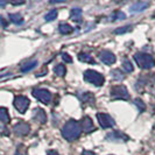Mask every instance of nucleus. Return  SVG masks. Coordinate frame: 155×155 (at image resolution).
<instances>
[{"label": "nucleus", "mask_w": 155, "mask_h": 155, "mask_svg": "<svg viewBox=\"0 0 155 155\" xmlns=\"http://www.w3.org/2000/svg\"><path fill=\"white\" fill-rule=\"evenodd\" d=\"M154 79H155V77H154Z\"/></svg>", "instance_id": "obj_32"}, {"label": "nucleus", "mask_w": 155, "mask_h": 155, "mask_svg": "<svg viewBox=\"0 0 155 155\" xmlns=\"http://www.w3.org/2000/svg\"><path fill=\"white\" fill-rule=\"evenodd\" d=\"M36 65H38V61L33 60V61H29V62L23 63L20 69H21V71H22V72H28V71H31V70L34 69Z\"/></svg>", "instance_id": "obj_16"}, {"label": "nucleus", "mask_w": 155, "mask_h": 155, "mask_svg": "<svg viewBox=\"0 0 155 155\" xmlns=\"http://www.w3.org/2000/svg\"><path fill=\"white\" fill-rule=\"evenodd\" d=\"M123 68L126 72H132L133 70H134V67H133V64L131 63L130 60H124V62H123Z\"/></svg>", "instance_id": "obj_24"}, {"label": "nucleus", "mask_w": 155, "mask_h": 155, "mask_svg": "<svg viewBox=\"0 0 155 155\" xmlns=\"http://www.w3.org/2000/svg\"><path fill=\"white\" fill-rule=\"evenodd\" d=\"M116 19L117 20H125V19H126V15H125V13H123V12H117Z\"/></svg>", "instance_id": "obj_28"}, {"label": "nucleus", "mask_w": 155, "mask_h": 155, "mask_svg": "<svg viewBox=\"0 0 155 155\" xmlns=\"http://www.w3.org/2000/svg\"><path fill=\"white\" fill-rule=\"evenodd\" d=\"M84 79L87 83L93 84V85L96 86H101L104 84V82H105L104 76L101 74H99V72L94 71V70H86L85 72H84Z\"/></svg>", "instance_id": "obj_3"}, {"label": "nucleus", "mask_w": 155, "mask_h": 155, "mask_svg": "<svg viewBox=\"0 0 155 155\" xmlns=\"http://www.w3.org/2000/svg\"><path fill=\"white\" fill-rule=\"evenodd\" d=\"M54 72L58 77H63L65 75V72H67V69H65V67L63 64H57L54 68Z\"/></svg>", "instance_id": "obj_20"}, {"label": "nucleus", "mask_w": 155, "mask_h": 155, "mask_svg": "<svg viewBox=\"0 0 155 155\" xmlns=\"http://www.w3.org/2000/svg\"><path fill=\"white\" fill-rule=\"evenodd\" d=\"M9 114H8L7 110L5 109V107H1L0 109V120H1V123H2V125L7 124V123H9Z\"/></svg>", "instance_id": "obj_19"}, {"label": "nucleus", "mask_w": 155, "mask_h": 155, "mask_svg": "<svg viewBox=\"0 0 155 155\" xmlns=\"http://www.w3.org/2000/svg\"><path fill=\"white\" fill-rule=\"evenodd\" d=\"M82 155H96L93 152H91V150H83L82 152Z\"/></svg>", "instance_id": "obj_29"}, {"label": "nucleus", "mask_w": 155, "mask_h": 155, "mask_svg": "<svg viewBox=\"0 0 155 155\" xmlns=\"http://www.w3.org/2000/svg\"><path fill=\"white\" fill-rule=\"evenodd\" d=\"M29 104H31L29 99L27 97H25V96H16L14 98V107L22 114L29 107Z\"/></svg>", "instance_id": "obj_6"}, {"label": "nucleus", "mask_w": 155, "mask_h": 155, "mask_svg": "<svg viewBox=\"0 0 155 155\" xmlns=\"http://www.w3.org/2000/svg\"><path fill=\"white\" fill-rule=\"evenodd\" d=\"M148 6H149V2H147V1H138V2H135L134 5L131 6L130 11H131L132 13H139V12L145 11Z\"/></svg>", "instance_id": "obj_13"}, {"label": "nucleus", "mask_w": 155, "mask_h": 155, "mask_svg": "<svg viewBox=\"0 0 155 155\" xmlns=\"http://www.w3.org/2000/svg\"><path fill=\"white\" fill-rule=\"evenodd\" d=\"M79 99L82 101V103H87L90 105L94 104V96H93L91 92H84L82 94H79Z\"/></svg>", "instance_id": "obj_14"}, {"label": "nucleus", "mask_w": 155, "mask_h": 155, "mask_svg": "<svg viewBox=\"0 0 155 155\" xmlns=\"http://www.w3.org/2000/svg\"><path fill=\"white\" fill-rule=\"evenodd\" d=\"M78 60L82 61L84 63H90V64H94V60H93L92 56H90L86 53H79L78 54Z\"/></svg>", "instance_id": "obj_18"}, {"label": "nucleus", "mask_w": 155, "mask_h": 155, "mask_svg": "<svg viewBox=\"0 0 155 155\" xmlns=\"http://www.w3.org/2000/svg\"><path fill=\"white\" fill-rule=\"evenodd\" d=\"M111 77L113 78L114 81H121V79H124L125 78V76L123 75V72H121L120 70L116 69V70H112V71H111Z\"/></svg>", "instance_id": "obj_22"}, {"label": "nucleus", "mask_w": 155, "mask_h": 155, "mask_svg": "<svg viewBox=\"0 0 155 155\" xmlns=\"http://www.w3.org/2000/svg\"><path fill=\"white\" fill-rule=\"evenodd\" d=\"M31 119L35 121V123H39V124H45L47 121V114L46 112L42 109H35L33 111V116H31Z\"/></svg>", "instance_id": "obj_11"}, {"label": "nucleus", "mask_w": 155, "mask_h": 155, "mask_svg": "<svg viewBox=\"0 0 155 155\" xmlns=\"http://www.w3.org/2000/svg\"><path fill=\"white\" fill-rule=\"evenodd\" d=\"M97 119H98L99 125L103 128H111V127H113L116 125L113 118L110 114H107V113H98L97 114Z\"/></svg>", "instance_id": "obj_7"}, {"label": "nucleus", "mask_w": 155, "mask_h": 155, "mask_svg": "<svg viewBox=\"0 0 155 155\" xmlns=\"http://www.w3.org/2000/svg\"><path fill=\"white\" fill-rule=\"evenodd\" d=\"M134 60L141 69H150L155 67V60L152 55L145 53H137L134 55Z\"/></svg>", "instance_id": "obj_2"}, {"label": "nucleus", "mask_w": 155, "mask_h": 155, "mask_svg": "<svg viewBox=\"0 0 155 155\" xmlns=\"http://www.w3.org/2000/svg\"><path fill=\"white\" fill-rule=\"evenodd\" d=\"M48 155H60L56 150H49L48 152Z\"/></svg>", "instance_id": "obj_31"}, {"label": "nucleus", "mask_w": 155, "mask_h": 155, "mask_svg": "<svg viewBox=\"0 0 155 155\" xmlns=\"http://www.w3.org/2000/svg\"><path fill=\"white\" fill-rule=\"evenodd\" d=\"M58 31H60V33L61 34H63V35H67V34H70V33H72L74 31V28L70 26V25H68V23H60V26H58Z\"/></svg>", "instance_id": "obj_17"}, {"label": "nucleus", "mask_w": 155, "mask_h": 155, "mask_svg": "<svg viewBox=\"0 0 155 155\" xmlns=\"http://www.w3.org/2000/svg\"><path fill=\"white\" fill-rule=\"evenodd\" d=\"M82 126L76 120H69L62 128V137L68 141H75L81 137Z\"/></svg>", "instance_id": "obj_1"}, {"label": "nucleus", "mask_w": 155, "mask_h": 155, "mask_svg": "<svg viewBox=\"0 0 155 155\" xmlns=\"http://www.w3.org/2000/svg\"><path fill=\"white\" fill-rule=\"evenodd\" d=\"M9 19L15 25H20V23L23 22V18L19 13H13V14H9Z\"/></svg>", "instance_id": "obj_21"}, {"label": "nucleus", "mask_w": 155, "mask_h": 155, "mask_svg": "<svg viewBox=\"0 0 155 155\" xmlns=\"http://www.w3.org/2000/svg\"><path fill=\"white\" fill-rule=\"evenodd\" d=\"M70 18L75 22H81L82 21V9L81 8H72L71 13H70Z\"/></svg>", "instance_id": "obj_15"}, {"label": "nucleus", "mask_w": 155, "mask_h": 155, "mask_svg": "<svg viewBox=\"0 0 155 155\" xmlns=\"http://www.w3.org/2000/svg\"><path fill=\"white\" fill-rule=\"evenodd\" d=\"M134 105L138 107L140 112H143L145 110H146V105H145V103L141 101L140 98H137V99H134Z\"/></svg>", "instance_id": "obj_25"}, {"label": "nucleus", "mask_w": 155, "mask_h": 155, "mask_svg": "<svg viewBox=\"0 0 155 155\" xmlns=\"http://www.w3.org/2000/svg\"><path fill=\"white\" fill-rule=\"evenodd\" d=\"M56 16H57V11L56 9H51V11H49L46 14L45 19H46V21L50 22V21H53V20L56 19Z\"/></svg>", "instance_id": "obj_23"}, {"label": "nucleus", "mask_w": 155, "mask_h": 155, "mask_svg": "<svg viewBox=\"0 0 155 155\" xmlns=\"http://www.w3.org/2000/svg\"><path fill=\"white\" fill-rule=\"evenodd\" d=\"M62 60L64 61V62H67V63L72 62V58L69 56V54H65V53H63V54H62Z\"/></svg>", "instance_id": "obj_27"}, {"label": "nucleus", "mask_w": 155, "mask_h": 155, "mask_svg": "<svg viewBox=\"0 0 155 155\" xmlns=\"http://www.w3.org/2000/svg\"><path fill=\"white\" fill-rule=\"evenodd\" d=\"M33 96L45 105H48L51 101V93L46 89H34Z\"/></svg>", "instance_id": "obj_5"}, {"label": "nucleus", "mask_w": 155, "mask_h": 155, "mask_svg": "<svg viewBox=\"0 0 155 155\" xmlns=\"http://www.w3.org/2000/svg\"><path fill=\"white\" fill-rule=\"evenodd\" d=\"M0 21H1V23H2V28H6V26H7V23H6V21H5V19L1 16L0 18Z\"/></svg>", "instance_id": "obj_30"}, {"label": "nucleus", "mask_w": 155, "mask_h": 155, "mask_svg": "<svg viewBox=\"0 0 155 155\" xmlns=\"http://www.w3.org/2000/svg\"><path fill=\"white\" fill-rule=\"evenodd\" d=\"M106 139L109 140V141H113V142H121V141L126 142V141L130 140V138H128V135H126V134H124V133L116 131V132L107 134Z\"/></svg>", "instance_id": "obj_10"}, {"label": "nucleus", "mask_w": 155, "mask_h": 155, "mask_svg": "<svg viewBox=\"0 0 155 155\" xmlns=\"http://www.w3.org/2000/svg\"><path fill=\"white\" fill-rule=\"evenodd\" d=\"M99 58H101V62L107 64V65H111V64L116 63V61H117L116 55L113 54V53H111L110 50H103V51H101Z\"/></svg>", "instance_id": "obj_9"}, {"label": "nucleus", "mask_w": 155, "mask_h": 155, "mask_svg": "<svg viewBox=\"0 0 155 155\" xmlns=\"http://www.w3.org/2000/svg\"><path fill=\"white\" fill-rule=\"evenodd\" d=\"M81 126H82V130L85 133L93 132L96 130V127H94V125H93L92 120H91L90 117H84L82 119V121H81Z\"/></svg>", "instance_id": "obj_12"}, {"label": "nucleus", "mask_w": 155, "mask_h": 155, "mask_svg": "<svg viewBox=\"0 0 155 155\" xmlns=\"http://www.w3.org/2000/svg\"><path fill=\"white\" fill-rule=\"evenodd\" d=\"M111 98L112 99H130V93L125 85H116L111 89Z\"/></svg>", "instance_id": "obj_4"}, {"label": "nucleus", "mask_w": 155, "mask_h": 155, "mask_svg": "<svg viewBox=\"0 0 155 155\" xmlns=\"http://www.w3.org/2000/svg\"><path fill=\"white\" fill-rule=\"evenodd\" d=\"M132 31V27L131 26H125V27H120V28H117L114 33L116 34H124V33H127V31Z\"/></svg>", "instance_id": "obj_26"}, {"label": "nucleus", "mask_w": 155, "mask_h": 155, "mask_svg": "<svg viewBox=\"0 0 155 155\" xmlns=\"http://www.w3.org/2000/svg\"><path fill=\"white\" fill-rule=\"evenodd\" d=\"M13 131H14V134L18 135V137H25V135H27L28 133L31 132V126L27 123L20 121V123L14 125Z\"/></svg>", "instance_id": "obj_8"}]
</instances>
